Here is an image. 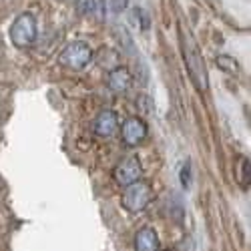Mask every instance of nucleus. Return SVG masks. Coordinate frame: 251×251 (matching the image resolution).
Returning a JSON list of instances; mask_svg holds the SVG:
<instances>
[{"label":"nucleus","instance_id":"nucleus-1","mask_svg":"<svg viewBox=\"0 0 251 251\" xmlns=\"http://www.w3.org/2000/svg\"><path fill=\"white\" fill-rule=\"evenodd\" d=\"M181 47H183V56H185V65L187 71H189V76L193 80V85L203 93L207 91V69H205V62L201 58V52L195 45V40L191 36H187L181 30Z\"/></svg>","mask_w":251,"mask_h":251},{"label":"nucleus","instance_id":"nucleus-2","mask_svg":"<svg viewBox=\"0 0 251 251\" xmlns=\"http://www.w3.org/2000/svg\"><path fill=\"white\" fill-rule=\"evenodd\" d=\"M151 199H153V189H151V185L143 179H137L135 183L125 187L123 197H121L123 207L127 209L129 213H141L143 209L151 203Z\"/></svg>","mask_w":251,"mask_h":251},{"label":"nucleus","instance_id":"nucleus-3","mask_svg":"<svg viewBox=\"0 0 251 251\" xmlns=\"http://www.w3.org/2000/svg\"><path fill=\"white\" fill-rule=\"evenodd\" d=\"M36 18L30 12H25L16 16V20L10 26V43L16 49H28L36 40Z\"/></svg>","mask_w":251,"mask_h":251},{"label":"nucleus","instance_id":"nucleus-4","mask_svg":"<svg viewBox=\"0 0 251 251\" xmlns=\"http://www.w3.org/2000/svg\"><path fill=\"white\" fill-rule=\"evenodd\" d=\"M91 58H93V49L87 43H82V40H73V43H69L65 47V50L60 52L58 62L67 69L80 71L89 65Z\"/></svg>","mask_w":251,"mask_h":251},{"label":"nucleus","instance_id":"nucleus-5","mask_svg":"<svg viewBox=\"0 0 251 251\" xmlns=\"http://www.w3.org/2000/svg\"><path fill=\"white\" fill-rule=\"evenodd\" d=\"M121 137H123V143L129 145V147H137V145L147 137V123L139 117H131L123 123L121 127Z\"/></svg>","mask_w":251,"mask_h":251},{"label":"nucleus","instance_id":"nucleus-6","mask_svg":"<svg viewBox=\"0 0 251 251\" xmlns=\"http://www.w3.org/2000/svg\"><path fill=\"white\" fill-rule=\"evenodd\" d=\"M115 181L123 187H127L131 183H135L137 179H141V163L137 157H127L123 159L117 167H115V173H113Z\"/></svg>","mask_w":251,"mask_h":251},{"label":"nucleus","instance_id":"nucleus-7","mask_svg":"<svg viewBox=\"0 0 251 251\" xmlns=\"http://www.w3.org/2000/svg\"><path fill=\"white\" fill-rule=\"evenodd\" d=\"M119 129V119L115 111H100L95 119V133L99 137H113Z\"/></svg>","mask_w":251,"mask_h":251},{"label":"nucleus","instance_id":"nucleus-8","mask_svg":"<svg viewBox=\"0 0 251 251\" xmlns=\"http://www.w3.org/2000/svg\"><path fill=\"white\" fill-rule=\"evenodd\" d=\"M107 85H109V89L113 93H127L131 89V85H133V76L125 67H117V69H113L109 73Z\"/></svg>","mask_w":251,"mask_h":251},{"label":"nucleus","instance_id":"nucleus-9","mask_svg":"<svg viewBox=\"0 0 251 251\" xmlns=\"http://www.w3.org/2000/svg\"><path fill=\"white\" fill-rule=\"evenodd\" d=\"M159 237L151 227H143L135 235V251H157Z\"/></svg>","mask_w":251,"mask_h":251},{"label":"nucleus","instance_id":"nucleus-10","mask_svg":"<svg viewBox=\"0 0 251 251\" xmlns=\"http://www.w3.org/2000/svg\"><path fill=\"white\" fill-rule=\"evenodd\" d=\"M131 20H133V23H135L141 30H149V26H151V18H149V14L145 12L143 8H139V6L131 10Z\"/></svg>","mask_w":251,"mask_h":251},{"label":"nucleus","instance_id":"nucleus-11","mask_svg":"<svg viewBox=\"0 0 251 251\" xmlns=\"http://www.w3.org/2000/svg\"><path fill=\"white\" fill-rule=\"evenodd\" d=\"M117 38H119V43H121V47L125 50H127L129 54H135V45H133L131 34H129L127 28H125V26H117Z\"/></svg>","mask_w":251,"mask_h":251},{"label":"nucleus","instance_id":"nucleus-12","mask_svg":"<svg viewBox=\"0 0 251 251\" xmlns=\"http://www.w3.org/2000/svg\"><path fill=\"white\" fill-rule=\"evenodd\" d=\"M217 67H219V69H223V71H227V73H231V75H235V73L239 71L237 60H235V58H231V56H225V54L217 58Z\"/></svg>","mask_w":251,"mask_h":251},{"label":"nucleus","instance_id":"nucleus-13","mask_svg":"<svg viewBox=\"0 0 251 251\" xmlns=\"http://www.w3.org/2000/svg\"><path fill=\"white\" fill-rule=\"evenodd\" d=\"M76 10L82 16H93L97 10V0H78L76 2Z\"/></svg>","mask_w":251,"mask_h":251},{"label":"nucleus","instance_id":"nucleus-14","mask_svg":"<svg viewBox=\"0 0 251 251\" xmlns=\"http://www.w3.org/2000/svg\"><path fill=\"white\" fill-rule=\"evenodd\" d=\"M179 177H181V185H183V189H189V185H191V165H189V163H183Z\"/></svg>","mask_w":251,"mask_h":251},{"label":"nucleus","instance_id":"nucleus-15","mask_svg":"<svg viewBox=\"0 0 251 251\" xmlns=\"http://www.w3.org/2000/svg\"><path fill=\"white\" fill-rule=\"evenodd\" d=\"M239 171H241V185L243 187H249V161L247 159H241Z\"/></svg>","mask_w":251,"mask_h":251},{"label":"nucleus","instance_id":"nucleus-16","mask_svg":"<svg viewBox=\"0 0 251 251\" xmlns=\"http://www.w3.org/2000/svg\"><path fill=\"white\" fill-rule=\"evenodd\" d=\"M127 6H129L127 0H109V8H111L113 12H123Z\"/></svg>","mask_w":251,"mask_h":251},{"label":"nucleus","instance_id":"nucleus-17","mask_svg":"<svg viewBox=\"0 0 251 251\" xmlns=\"http://www.w3.org/2000/svg\"><path fill=\"white\" fill-rule=\"evenodd\" d=\"M149 102H151V100H149V97H145V95H143V97H139V102H137V104H139V109H141V107H145L147 111H151V104H149Z\"/></svg>","mask_w":251,"mask_h":251},{"label":"nucleus","instance_id":"nucleus-18","mask_svg":"<svg viewBox=\"0 0 251 251\" xmlns=\"http://www.w3.org/2000/svg\"><path fill=\"white\" fill-rule=\"evenodd\" d=\"M65 2H69V0H65Z\"/></svg>","mask_w":251,"mask_h":251},{"label":"nucleus","instance_id":"nucleus-19","mask_svg":"<svg viewBox=\"0 0 251 251\" xmlns=\"http://www.w3.org/2000/svg\"><path fill=\"white\" fill-rule=\"evenodd\" d=\"M157 251H161V249H157Z\"/></svg>","mask_w":251,"mask_h":251}]
</instances>
